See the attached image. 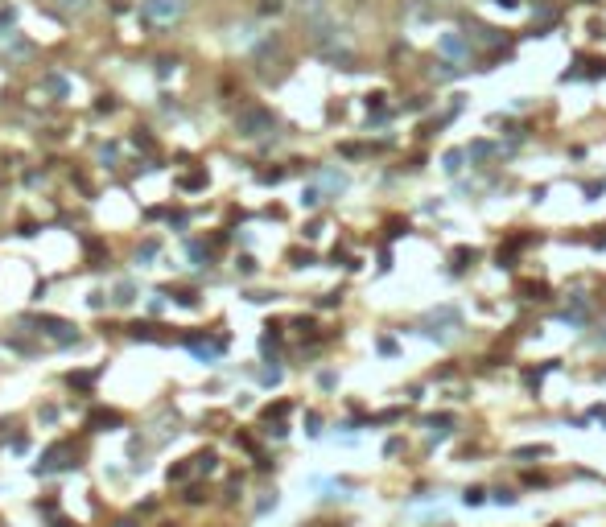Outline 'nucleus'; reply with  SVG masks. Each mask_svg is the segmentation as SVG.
I'll return each instance as SVG.
<instances>
[{"label":"nucleus","instance_id":"f257e3e1","mask_svg":"<svg viewBox=\"0 0 606 527\" xmlns=\"http://www.w3.org/2000/svg\"><path fill=\"white\" fill-rule=\"evenodd\" d=\"M272 111L268 107H244L239 115H235V132L239 136H264V132H272Z\"/></svg>","mask_w":606,"mask_h":527},{"label":"nucleus","instance_id":"f03ea898","mask_svg":"<svg viewBox=\"0 0 606 527\" xmlns=\"http://www.w3.org/2000/svg\"><path fill=\"white\" fill-rule=\"evenodd\" d=\"M186 12V0H144V16L157 25H173Z\"/></svg>","mask_w":606,"mask_h":527},{"label":"nucleus","instance_id":"7ed1b4c3","mask_svg":"<svg viewBox=\"0 0 606 527\" xmlns=\"http://www.w3.org/2000/svg\"><path fill=\"white\" fill-rule=\"evenodd\" d=\"M442 54H450V58H466V54H470V41H466L462 33H442Z\"/></svg>","mask_w":606,"mask_h":527},{"label":"nucleus","instance_id":"20e7f679","mask_svg":"<svg viewBox=\"0 0 606 527\" xmlns=\"http://www.w3.org/2000/svg\"><path fill=\"white\" fill-rule=\"evenodd\" d=\"M124 421H120V412H111V408H99V412H91V429H120Z\"/></svg>","mask_w":606,"mask_h":527},{"label":"nucleus","instance_id":"39448f33","mask_svg":"<svg viewBox=\"0 0 606 527\" xmlns=\"http://www.w3.org/2000/svg\"><path fill=\"white\" fill-rule=\"evenodd\" d=\"M54 8H62V12H70V16H78V12H87V8H91V0H54Z\"/></svg>","mask_w":606,"mask_h":527},{"label":"nucleus","instance_id":"423d86ee","mask_svg":"<svg viewBox=\"0 0 606 527\" xmlns=\"http://www.w3.org/2000/svg\"><path fill=\"white\" fill-rule=\"evenodd\" d=\"M442 165H446V173H458V169H462V153H458V148H450V153L442 157Z\"/></svg>","mask_w":606,"mask_h":527},{"label":"nucleus","instance_id":"0eeeda50","mask_svg":"<svg viewBox=\"0 0 606 527\" xmlns=\"http://www.w3.org/2000/svg\"><path fill=\"white\" fill-rule=\"evenodd\" d=\"M466 260L475 264V251H470V247H458V251H454V272H462V268H466Z\"/></svg>","mask_w":606,"mask_h":527},{"label":"nucleus","instance_id":"6e6552de","mask_svg":"<svg viewBox=\"0 0 606 527\" xmlns=\"http://www.w3.org/2000/svg\"><path fill=\"white\" fill-rule=\"evenodd\" d=\"M182 186H186V190H202V186H206V173H186Z\"/></svg>","mask_w":606,"mask_h":527},{"label":"nucleus","instance_id":"1a4fd4ad","mask_svg":"<svg viewBox=\"0 0 606 527\" xmlns=\"http://www.w3.org/2000/svg\"><path fill=\"white\" fill-rule=\"evenodd\" d=\"M66 383H70V388H91V383H95V375H87V371H78V375H70Z\"/></svg>","mask_w":606,"mask_h":527},{"label":"nucleus","instance_id":"9d476101","mask_svg":"<svg viewBox=\"0 0 606 527\" xmlns=\"http://www.w3.org/2000/svg\"><path fill=\"white\" fill-rule=\"evenodd\" d=\"M289 412V404L281 400V404H272V408H264V421H277V416H285Z\"/></svg>","mask_w":606,"mask_h":527},{"label":"nucleus","instance_id":"9b49d317","mask_svg":"<svg viewBox=\"0 0 606 527\" xmlns=\"http://www.w3.org/2000/svg\"><path fill=\"white\" fill-rule=\"evenodd\" d=\"M462 503H466V507H479V503H483V491H479V486H470V491L462 495Z\"/></svg>","mask_w":606,"mask_h":527},{"label":"nucleus","instance_id":"f8f14e48","mask_svg":"<svg viewBox=\"0 0 606 527\" xmlns=\"http://www.w3.org/2000/svg\"><path fill=\"white\" fill-rule=\"evenodd\" d=\"M198 470L210 474V470H215V453H198Z\"/></svg>","mask_w":606,"mask_h":527},{"label":"nucleus","instance_id":"ddd939ff","mask_svg":"<svg viewBox=\"0 0 606 527\" xmlns=\"http://www.w3.org/2000/svg\"><path fill=\"white\" fill-rule=\"evenodd\" d=\"M470 157H491V144H487V140H479V144H470Z\"/></svg>","mask_w":606,"mask_h":527},{"label":"nucleus","instance_id":"4468645a","mask_svg":"<svg viewBox=\"0 0 606 527\" xmlns=\"http://www.w3.org/2000/svg\"><path fill=\"white\" fill-rule=\"evenodd\" d=\"M116 301L128 305V301H132V284H120V289H116Z\"/></svg>","mask_w":606,"mask_h":527},{"label":"nucleus","instance_id":"2eb2a0df","mask_svg":"<svg viewBox=\"0 0 606 527\" xmlns=\"http://www.w3.org/2000/svg\"><path fill=\"white\" fill-rule=\"evenodd\" d=\"M301 202H305V206H318V202H322V194H318V190H305V198H301Z\"/></svg>","mask_w":606,"mask_h":527},{"label":"nucleus","instance_id":"dca6fc26","mask_svg":"<svg viewBox=\"0 0 606 527\" xmlns=\"http://www.w3.org/2000/svg\"><path fill=\"white\" fill-rule=\"evenodd\" d=\"M293 260H297V268H305V264H314V256H310V251H293Z\"/></svg>","mask_w":606,"mask_h":527},{"label":"nucleus","instance_id":"f3484780","mask_svg":"<svg viewBox=\"0 0 606 527\" xmlns=\"http://www.w3.org/2000/svg\"><path fill=\"white\" fill-rule=\"evenodd\" d=\"M495 4H499V8H516L520 0H495Z\"/></svg>","mask_w":606,"mask_h":527},{"label":"nucleus","instance_id":"a211bd4d","mask_svg":"<svg viewBox=\"0 0 606 527\" xmlns=\"http://www.w3.org/2000/svg\"><path fill=\"white\" fill-rule=\"evenodd\" d=\"M594 342H598V346H606V334H598V338H594Z\"/></svg>","mask_w":606,"mask_h":527},{"label":"nucleus","instance_id":"6ab92c4d","mask_svg":"<svg viewBox=\"0 0 606 527\" xmlns=\"http://www.w3.org/2000/svg\"><path fill=\"white\" fill-rule=\"evenodd\" d=\"M586 4H598V0H586Z\"/></svg>","mask_w":606,"mask_h":527},{"label":"nucleus","instance_id":"aec40b11","mask_svg":"<svg viewBox=\"0 0 606 527\" xmlns=\"http://www.w3.org/2000/svg\"><path fill=\"white\" fill-rule=\"evenodd\" d=\"M557 527H561V524H557Z\"/></svg>","mask_w":606,"mask_h":527}]
</instances>
